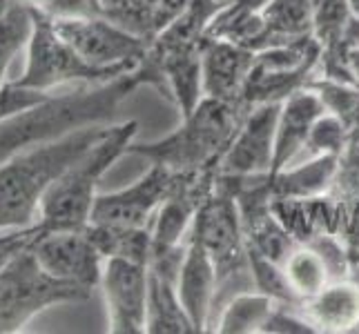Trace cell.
<instances>
[{
	"label": "cell",
	"mask_w": 359,
	"mask_h": 334,
	"mask_svg": "<svg viewBox=\"0 0 359 334\" xmlns=\"http://www.w3.org/2000/svg\"><path fill=\"white\" fill-rule=\"evenodd\" d=\"M255 58L257 52L250 47L208 36L201 54L203 96L221 98V101H239L252 71Z\"/></svg>",
	"instance_id": "e0dca14e"
},
{
	"label": "cell",
	"mask_w": 359,
	"mask_h": 334,
	"mask_svg": "<svg viewBox=\"0 0 359 334\" xmlns=\"http://www.w3.org/2000/svg\"><path fill=\"white\" fill-rule=\"evenodd\" d=\"M226 0H192L181 14L147 45L141 60L152 88L177 103L188 116L203 98L201 54L208 27Z\"/></svg>",
	"instance_id": "7a4b0ae2"
},
{
	"label": "cell",
	"mask_w": 359,
	"mask_h": 334,
	"mask_svg": "<svg viewBox=\"0 0 359 334\" xmlns=\"http://www.w3.org/2000/svg\"><path fill=\"white\" fill-rule=\"evenodd\" d=\"M277 301L259 290H243L226 301L210 332L219 334H264V326Z\"/></svg>",
	"instance_id": "603a6c76"
},
{
	"label": "cell",
	"mask_w": 359,
	"mask_h": 334,
	"mask_svg": "<svg viewBox=\"0 0 359 334\" xmlns=\"http://www.w3.org/2000/svg\"><path fill=\"white\" fill-rule=\"evenodd\" d=\"M351 139V132L346 127V123L335 116L332 111H324L311 130V136H308V143H306V152L313 156H339L341 150L348 145Z\"/></svg>",
	"instance_id": "4316f807"
},
{
	"label": "cell",
	"mask_w": 359,
	"mask_h": 334,
	"mask_svg": "<svg viewBox=\"0 0 359 334\" xmlns=\"http://www.w3.org/2000/svg\"><path fill=\"white\" fill-rule=\"evenodd\" d=\"M281 103H264L250 109L228 152L219 163L217 174L230 179L270 174L275 156V132Z\"/></svg>",
	"instance_id": "5bb4252c"
},
{
	"label": "cell",
	"mask_w": 359,
	"mask_h": 334,
	"mask_svg": "<svg viewBox=\"0 0 359 334\" xmlns=\"http://www.w3.org/2000/svg\"><path fill=\"white\" fill-rule=\"evenodd\" d=\"M351 67H353V74H355V81L359 83V45L355 47V52L351 56Z\"/></svg>",
	"instance_id": "1f68e13d"
},
{
	"label": "cell",
	"mask_w": 359,
	"mask_h": 334,
	"mask_svg": "<svg viewBox=\"0 0 359 334\" xmlns=\"http://www.w3.org/2000/svg\"><path fill=\"white\" fill-rule=\"evenodd\" d=\"M179 174L165 165L152 163L145 174L118 192L98 194L92 207V225L136 230L152 228L158 207L170 196Z\"/></svg>",
	"instance_id": "8fae6325"
},
{
	"label": "cell",
	"mask_w": 359,
	"mask_h": 334,
	"mask_svg": "<svg viewBox=\"0 0 359 334\" xmlns=\"http://www.w3.org/2000/svg\"><path fill=\"white\" fill-rule=\"evenodd\" d=\"M315 326L304 316V312L294 305L277 303L272 310L268 323L264 326V334H315Z\"/></svg>",
	"instance_id": "f1b7e54d"
},
{
	"label": "cell",
	"mask_w": 359,
	"mask_h": 334,
	"mask_svg": "<svg viewBox=\"0 0 359 334\" xmlns=\"http://www.w3.org/2000/svg\"><path fill=\"white\" fill-rule=\"evenodd\" d=\"M192 0H92L94 14L112 20L150 45Z\"/></svg>",
	"instance_id": "ffe728a7"
},
{
	"label": "cell",
	"mask_w": 359,
	"mask_h": 334,
	"mask_svg": "<svg viewBox=\"0 0 359 334\" xmlns=\"http://www.w3.org/2000/svg\"><path fill=\"white\" fill-rule=\"evenodd\" d=\"M337 172V156H313L308 163L268 174L272 203L279 199H313L328 194Z\"/></svg>",
	"instance_id": "44dd1931"
},
{
	"label": "cell",
	"mask_w": 359,
	"mask_h": 334,
	"mask_svg": "<svg viewBox=\"0 0 359 334\" xmlns=\"http://www.w3.org/2000/svg\"><path fill=\"white\" fill-rule=\"evenodd\" d=\"M248 256H250V272H252L255 290L268 294L270 299H275L277 303L302 307L304 301L292 290L286 272H283V267L279 263L270 261V258H266L264 254H259L250 245H248Z\"/></svg>",
	"instance_id": "484cf974"
},
{
	"label": "cell",
	"mask_w": 359,
	"mask_h": 334,
	"mask_svg": "<svg viewBox=\"0 0 359 334\" xmlns=\"http://www.w3.org/2000/svg\"><path fill=\"white\" fill-rule=\"evenodd\" d=\"M32 250L47 274L85 290L101 283L105 254L98 250L88 228L83 230H43Z\"/></svg>",
	"instance_id": "7c38bea8"
},
{
	"label": "cell",
	"mask_w": 359,
	"mask_h": 334,
	"mask_svg": "<svg viewBox=\"0 0 359 334\" xmlns=\"http://www.w3.org/2000/svg\"><path fill=\"white\" fill-rule=\"evenodd\" d=\"M16 3H22V5H27V7H36V9H39V7H43L47 3V0H16Z\"/></svg>",
	"instance_id": "d6a6232c"
},
{
	"label": "cell",
	"mask_w": 359,
	"mask_h": 334,
	"mask_svg": "<svg viewBox=\"0 0 359 334\" xmlns=\"http://www.w3.org/2000/svg\"><path fill=\"white\" fill-rule=\"evenodd\" d=\"M250 109L252 107L241 98L221 101V98L203 96L199 105L188 116H183V123L175 132L145 145L132 143L128 154L165 165L177 174L217 172Z\"/></svg>",
	"instance_id": "277c9868"
},
{
	"label": "cell",
	"mask_w": 359,
	"mask_h": 334,
	"mask_svg": "<svg viewBox=\"0 0 359 334\" xmlns=\"http://www.w3.org/2000/svg\"><path fill=\"white\" fill-rule=\"evenodd\" d=\"M299 310L317 332L344 334L359 330V279L330 281L324 290L304 299Z\"/></svg>",
	"instance_id": "d6986e66"
},
{
	"label": "cell",
	"mask_w": 359,
	"mask_h": 334,
	"mask_svg": "<svg viewBox=\"0 0 359 334\" xmlns=\"http://www.w3.org/2000/svg\"><path fill=\"white\" fill-rule=\"evenodd\" d=\"M136 132V120L107 125L101 139L49 185L39 214L43 230H83L90 225L98 183L123 154H128Z\"/></svg>",
	"instance_id": "5b68a950"
},
{
	"label": "cell",
	"mask_w": 359,
	"mask_h": 334,
	"mask_svg": "<svg viewBox=\"0 0 359 334\" xmlns=\"http://www.w3.org/2000/svg\"><path fill=\"white\" fill-rule=\"evenodd\" d=\"M353 277H355V279H359V263L355 265V272H353Z\"/></svg>",
	"instance_id": "d590c367"
},
{
	"label": "cell",
	"mask_w": 359,
	"mask_h": 334,
	"mask_svg": "<svg viewBox=\"0 0 359 334\" xmlns=\"http://www.w3.org/2000/svg\"><path fill=\"white\" fill-rule=\"evenodd\" d=\"M348 7H351V11H353V16L359 18V0H348Z\"/></svg>",
	"instance_id": "836d02e7"
},
{
	"label": "cell",
	"mask_w": 359,
	"mask_h": 334,
	"mask_svg": "<svg viewBox=\"0 0 359 334\" xmlns=\"http://www.w3.org/2000/svg\"><path fill=\"white\" fill-rule=\"evenodd\" d=\"M43 234L41 223H34L27 228H9V230H0V270L7 267L14 258L29 250Z\"/></svg>",
	"instance_id": "f546056e"
},
{
	"label": "cell",
	"mask_w": 359,
	"mask_h": 334,
	"mask_svg": "<svg viewBox=\"0 0 359 334\" xmlns=\"http://www.w3.org/2000/svg\"><path fill=\"white\" fill-rule=\"evenodd\" d=\"M34 32L32 7L22 3H11L5 14H0V85H5V74L9 63L25 45H29Z\"/></svg>",
	"instance_id": "d4e9b609"
},
{
	"label": "cell",
	"mask_w": 359,
	"mask_h": 334,
	"mask_svg": "<svg viewBox=\"0 0 359 334\" xmlns=\"http://www.w3.org/2000/svg\"><path fill=\"white\" fill-rule=\"evenodd\" d=\"M107 125L83 127L56 141L34 145L0 163V230L39 223L45 192L83 152L105 134Z\"/></svg>",
	"instance_id": "3957f363"
},
{
	"label": "cell",
	"mask_w": 359,
	"mask_h": 334,
	"mask_svg": "<svg viewBox=\"0 0 359 334\" xmlns=\"http://www.w3.org/2000/svg\"><path fill=\"white\" fill-rule=\"evenodd\" d=\"M52 25L85 63L103 71H134L147 49L143 39L103 16L52 18Z\"/></svg>",
	"instance_id": "30bf717a"
},
{
	"label": "cell",
	"mask_w": 359,
	"mask_h": 334,
	"mask_svg": "<svg viewBox=\"0 0 359 334\" xmlns=\"http://www.w3.org/2000/svg\"><path fill=\"white\" fill-rule=\"evenodd\" d=\"M11 3H14V0H0V14H5Z\"/></svg>",
	"instance_id": "e575fe53"
},
{
	"label": "cell",
	"mask_w": 359,
	"mask_h": 334,
	"mask_svg": "<svg viewBox=\"0 0 359 334\" xmlns=\"http://www.w3.org/2000/svg\"><path fill=\"white\" fill-rule=\"evenodd\" d=\"M32 14H34V32L27 45L29 47L27 67H25L22 76L14 81L16 85L27 90L49 92L52 88H60V85H67V83L101 85V83L123 76V74L103 71V69L88 65L56 34L52 18L34 7H32Z\"/></svg>",
	"instance_id": "ba28073f"
},
{
	"label": "cell",
	"mask_w": 359,
	"mask_h": 334,
	"mask_svg": "<svg viewBox=\"0 0 359 334\" xmlns=\"http://www.w3.org/2000/svg\"><path fill=\"white\" fill-rule=\"evenodd\" d=\"M339 203H359V136H351L348 145L337 156V172L330 192Z\"/></svg>",
	"instance_id": "83f0119b"
},
{
	"label": "cell",
	"mask_w": 359,
	"mask_h": 334,
	"mask_svg": "<svg viewBox=\"0 0 359 334\" xmlns=\"http://www.w3.org/2000/svg\"><path fill=\"white\" fill-rule=\"evenodd\" d=\"M319 60L321 47L313 34L292 43L266 47L257 52L241 98L250 107L283 103L290 94L306 88L319 69Z\"/></svg>",
	"instance_id": "9c48e42d"
},
{
	"label": "cell",
	"mask_w": 359,
	"mask_h": 334,
	"mask_svg": "<svg viewBox=\"0 0 359 334\" xmlns=\"http://www.w3.org/2000/svg\"><path fill=\"white\" fill-rule=\"evenodd\" d=\"M262 16H264L262 49L299 41L313 34L311 0H268L262 9Z\"/></svg>",
	"instance_id": "7402d4cb"
},
{
	"label": "cell",
	"mask_w": 359,
	"mask_h": 334,
	"mask_svg": "<svg viewBox=\"0 0 359 334\" xmlns=\"http://www.w3.org/2000/svg\"><path fill=\"white\" fill-rule=\"evenodd\" d=\"M217 286L219 279L212 256L208 254V250L199 241L188 237L177 277V288L183 310L190 316L196 334L210 332L217 301Z\"/></svg>",
	"instance_id": "2e32d148"
},
{
	"label": "cell",
	"mask_w": 359,
	"mask_h": 334,
	"mask_svg": "<svg viewBox=\"0 0 359 334\" xmlns=\"http://www.w3.org/2000/svg\"><path fill=\"white\" fill-rule=\"evenodd\" d=\"M98 286L105 294L109 332L143 334L147 319V263L109 256Z\"/></svg>",
	"instance_id": "4fadbf2b"
},
{
	"label": "cell",
	"mask_w": 359,
	"mask_h": 334,
	"mask_svg": "<svg viewBox=\"0 0 359 334\" xmlns=\"http://www.w3.org/2000/svg\"><path fill=\"white\" fill-rule=\"evenodd\" d=\"M90 294L47 274L29 247L0 270V334L18 332L34 314L52 305L85 301Z\"/></svg>",
	"instance_id": "52a82bcc"
},
{
	"label": "cell",
	"mask_w": 359,
	"mask_h": 334,
	"mask_svg": "<svg viewBox=\"0 0 359 334\" xmlns=\"http://www.w3.org/2000/svg\"><path fill=\"white\" fill-rule=\"evenodd\" d=\"M188 237L199 241L215 261L219 279L215 312L217 307L221 310V305H226V292H230L228 299H232L234 294L243 290H255L241 209L234 194L219 181V176L215 192L208 196V201L196 212Z\"/></svg>",
	"instance_id": "8992f818"
},
{
	"label": "cell",
	"mask_w": 359,
	"mask_h": 334,
	"mask_svg": "<svg viewBox=\"0 0 359 334\" xmlns=\"http://www.w3.org/2000/svg\"><path fill=\"white\" fill-rule=\"evenodd\" d=\"M47 96H49L47 92L20 88V85H16L14 81L0 85V120L14 116L18 111L27 109L32 105L43 103Z\"/></svg>",
	"instance_id": "4dcf8cb0"
},
{
	"label": "cell",
	"mask_w": 359,
	"mask_h": 334,
	"mask_svg": "<svg viewBox=\"0 0 359 334\" xmlns=\"http://www.w3.org/2000/svg\"><path fill=\"white\" fill-rule=\"evenodd\" d=\"M185 243L177 250L156 254L147 263V319L145 332L150 334H196L190 316L185 314L177 277Z\"/></svg>",
	"instance_id": "9a60e30c"
},
{
	"label": "cell",
	"mask_w": 359,
	"mask_h": 334,
	"mask_svg": "<svg viewBox=\"0 0 359 334\" xmlns=\"http://www.w3.org/2000/svg\"><path fill=\"white\" fill-rule=\"evenodd\" d=\"M143 85H152L139 65L134 71L101 85H79V90L52 96L18 114L0 120V163L34 145L56 141L83 127L103 125L118 105Z\"/></svg>",
	"instance_id": "6da1fadb"
},
{
	"label": "cell",
	"mask_w": 359,
	"mask_h": 334,
	"mask_svg": "<svg viewBox=\"0 0 359 334\" xmlns=\"http://www.w3.org/2000/svg\"><path fill=\"white\" fill-rule=\"evenodd\" d=\"M326 107L313 90H299L290 94L281 103L277 132H275V156H272V172H281L292 165V160L306 150L308 136L315 120L324 114Z\"/></svg>",
	"instance_id": "ac0fdd59"
},
{
	"label": "cell",
	"mask_w": 359,
	"mask_h": 334,
	"mask_svg": "<svg viewBox=\"0 0 359 334\" xmlns=\"http://www.w3.org/2000/svg\"><path fill=\"white\" fill-rule=\"evenodd\" d=\"M281 267L286 272L292 290L297 292V296H299L302 301L317 294L319 290H324L332 281L326 261L321 258V254L315 247L308 243L297 245L294 250L283 258Z\"/></svg>",
	"instance_id": "cb8c5ba5"
}]
</instances>
